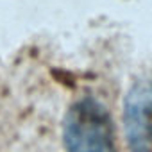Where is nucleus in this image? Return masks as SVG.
<instances>
[{
	"instance_id": "obj_1",
	"label": "nucleus",
	"mask_w": 152,
	"mask_h": 152,
	"mask_svg": "<svg viewBox=\"0 0 152 152\" xmlns=\"http://www.w3.org/2000/svg\"><path fill=\"white\" fill-rule=\"evenodd\" d=\"M66 152H118L113 120L97 99L77 100L64 118Z\"/></svg>"
},
{
	"instance_id": "obj_2",
	"label": "nucleus",
	"mask_w": 152,
	"mask_h": 152,
	"mask_svg": "<svg viewBox=\"0 0 152 152\" xmlns=\"http://www.w3.org/2000/svg\"><path fill=\"white\" fill-rule=\"evenodd\" d=\"M122 124L131 152H152V77L138 81L129 90Z\"/></svg>"
}]
</instances>
